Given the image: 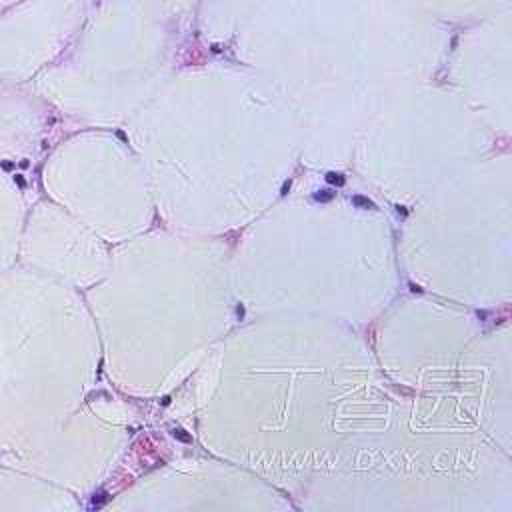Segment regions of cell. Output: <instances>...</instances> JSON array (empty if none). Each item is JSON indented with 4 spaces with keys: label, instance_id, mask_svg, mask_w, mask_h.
Here are the masks:
<instances>
[{
    "label": "cell",
    "instance_id": "6da1fadb",
    "mask_svg": "<svg viewBox=\"0 0 512 512\" xmlns=\"http://www.w3.org/2000/svg\"><path fill=\"white\" fill-rule=\"evenodd\" d=\"M326 180H328L330 184H338V186L344 184V176H342V174H336V172H328V174H326Z\"/></svg>",
    "mask_w": 512,
    "mask_h": 512
},
{
    "label": "cell",
    "instance_id": "3957f363",
    "mask_svg": "<svg viewBox=\"0 0 512 512\" xmlns=\"http://www.w3.org/2000/svg\"><path fill=\"white\" fill-rule=\"evenodd\" d=\"M332 196H334V192H330V190H320L314 198H316V200H330Z\"/></svg>",
    "mask_w": 512,
    "mask_h": 512
},
{
    "label": "cell",
    "instance_id": "7a4b0ae2",
    "mask_svg": "<svg viewBox=\"0 0 512 512\" xmlns=\"http://www.w3.org/2000/svg\"><path fill=\"white\" fill-rule=\"evenodd\" d=\"M352 202H354V204H358V206H364V208H374V204H372L370 200L362 198V196H354V198H352Z\"/></svg>",
    "mask_w": 512,
    "mask_h": 512
},
{
    "label": "cell",
    "instance_id": "277c9868",
    "mask_svg": "<svg viewBox=\"0 0 512 512\" xmlns=\"http://www.w3.org/2000/svg\"><path fill=\"white\" fill-rule=\"evenodd\" d=\"M174 436H178V438L184 440V442H190V436L184 434V430H174Z\"/></svg>",
    "mask_w": 512,
    "mask_h": 512
}]
</instances>
